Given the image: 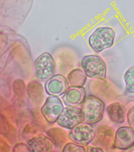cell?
I'll use <instances>...</instances> for the list:
<instances>
[{
  "label": "cell",
  "mask_w": 134,
  "mask_h": 152,
  "mask_svg": "<svg viewBox=\"0 0 134 152\" xmlns=\"http://www.w3.org/2000/svg\"><path fill=\"white\" fill-rule=\"evenodd\" d=\"M105 104L103 101L94 95H89L82 104L81 112L84 122L95 124L103 118Z\"/></svg>",
  "instance_id": "cell-1"
},
{
  "label": "cell",
  "mask_w": 134,
  "mask_h": 152,
  "mask_svg": "<svg viewBox=\"0 0 134 152\" xmlns=\"http://www.w3.org/2000/svg\"><path fill=\"white\" fill-rule=\"evenodd\" d=\"M81 67L88 77L105 81L107 80V65L102 57L97 55H89L83 57Z\"/></svg>",
  "instance_id": "cell-2"
},
{
  "label": "cell",
  "mask_w": 134,
  "mask_h": 152,
  "mask_svg": "<svg viewBox=\"0 0 134 152\" xmlns=\"http://www.w3.org/2000/svg\"><path fill=\"white\" fill-rule=\"evenodd\" d=\"M115 31L110 27H99L89 37V46L96 52H102L112 47L115 39Z\"/></svg>",
  "instance_id": "cell-3"
},
{
  "label": "cell",
  "mask_w": 134,
  "mask_h": 152,
  "mask_svg": "<svg viewBox=\"0 0 134 152\" xmlns=\"http://www.w3.org/2000/svg\"><path fill=\"white\" fill-rule=\"evenodd\" d=\"M69 140L78 145L86 146L94 140L96 129L93 124L82 122L70 129Z\"/></svg>",
  "instance_id": "cell-4"
},
{
  "label": "cell",
  "mask_w": 134,
  "mask_h": 152,
  "mask_svg": "<svg viewBox=\"0 0 134 152\" xmlns=\"http://www.w3.org/2000/svg\"><path fill=\"white\" fill-rule=\"evenodd\" d=\"M35 66L36 77L41 81L52 77L55 71V61L48 52L43 53L36 59Z\"/></svg>",
  "instance_id": "cell-5"
},
{
  "label": "cell",
  "mask_w": 134,
  "mask_h": 152,
  "mask_svg": "<svg viewBox=\"0 0 134 152\" xmlns=\"http://www.w3.org/2000/svg\"><path fill=\"white\" fill-rule=\"evenodd\" d=\"M64 109L60 99L57 96L50 95L41 107V112L48 122L53 123L57 122Z\"/></svg>",
  "instance_id": "cell-6"
},
{
  "label": "cell",
  "mask_w": 134,
  "mask_h": 152,
  "mask_svg": "<svg viewBox=\"0 0 134 152\" xmlns=\"http://www.w3.org/2000/svg\"><path fill=\"white\" fill-rule=\"evenodd\" d=\"M84 122L81 109L77 107L64 108L57 122L63 128L71 129L79 123Z\"/></svg>",
  "instance_id": "cell-7"
},
{
  "label": "cell",
  "mask_w": 134,
  "mask_h": 152,
  "mask_svg": "<svg viewBox=\"0 0 134 152\" xmlns=\"http://www.w3.org/2000/svg\"><path fill=\"white\" fill-rule=\"evenodd\" d=\"M134 145V130L131 127L123 126L117 130L114 141L115 148L128 150Z\"/></svg>",
  "instance_id": "cell-8"
},
{
  "label": "cell",
  "mask_w": 134,
  "mask_h": 152,
  "mask_svg": "<svg viewBox=\"0 0 134 152\" xmlns=\"http://www.w3.org/2000/svg\"><path fill=\"white\" fill-rule=\"evenodd\" d=\"M86 98V91L82 86H71L65 92L63 100L69 107H77L84 102Z\"/></svg>",
  "instance_id": "cell-9"
},
{
  "label": "cell",
  "mask_w": 134,
  "mask_h": 152,
  "mask_svg": "<svg viewBox=\"0 0 134 152\" xmlns=\"http://www.w3.org/2000/svg\"><path fill=\"white\" fill-rule=\"evenodd\" d=\"M68 81L62 75L52 76L47 80L45 84V89L50 95L60 96L65 94L68 89Z\"/></svg>",
  "instance_id": "cell-10"
},
{
  "label": "cell",
  "mask_w": 134,
  "mask_h": 152,
  "mask_svg": "<svg viewBox=\"0 0 134 152\" xmlns=\"http://www.w3.org/2000/svg\"><path fill=\"white\" fill-rule=\"evenodd\" d=\"M28 147L33 152H50L53 148L52 140L43 134L38 135L28 142Z\"/></svg>",
  "instance_id": "cell-11"
},
{
  "label": "cell",
  "mask_w": 134,
  "mask_h": 152,
  "mask_svg": "<svg viewBox=\"0 0 134 152\" xmlns=\"http://www.w3.org/2000/svg\"><path fill=\"white\" fill-rule=\"evenodd\" d=\"M107 112L110 120L117 124L123 123L125 120V107L120 102L110 104L107 107Z\"/></svg>",
  "instance_id": "cell-12"
},
{
  "label": "cell",
  "mask_w": 134,
  "mask_h": 152,
  "mask_svg": "<svg viewBox=\"0 0 134 152\" xmlns=\"http://www.w3.org/2000/svg\"><path fill=\"white\" fill-rule=\"evenodd\" d=\"M86 75L81 69H75L68 76V81L71 86H82L86 81Z\"/></svg>",
  "instance_id": "cell-13"
},
{
  "label": "cell",
  "mask_w": 134,
  "mask_h": 152,
  "mask_svg": "<svg viewBox=\"0 0 134 152\" xmlns=\"http://www.w3.org/2000/svg\"><path fill=\"white\" fill-rule=\"evenodd\" d=\"M124 79L126 91L129 94H134V66L126 71Z\"/></svg>",
  "instance_id": "cell-14"
},
{
  "label": "cell",
  "mask_w": 134,
  "mask_h": 152,
  "mask_svg": "<svg viewBox=\"0 0 134 152\" xmlns=\"http://www.w3.org/2000/svg\"><path fill=\"white\" fill-rule=\"evenodd\" d=\"M64 152H85L86 149L82 145H78L76 143H68L66 145L63 149Z\"/></svg>",
  "instance_id": "cell-15"
},
{
  "label": "cell",
  "mask_w": 134,
  "mask_h": 152,
  "mask_svg": "<svg viewBox=\"0 0 134 152\" xmlns=\"http://www.w3.org/2000/svg\"><path fill=\"white\" fill-rule=\"evenodd\" d=\"M127 120L130 127L134 130V105L129 110L128 113Z\"/></svg>",
  "instance_id": "cell-16"
},
{
  "label": "cell",
  "mask_w": 134,
  "mask_h": 152,
  "mask_svg": "<svg viewBox=\"0 0 134 152\" xmlns=\"http://www.w3.org/2000/svg\"><path fill=\"white\" fill-rule=\"evenodd\" d=\"M87 150L88 152H103L102 149L96 147H88Z\"/></svg>",
  "instance_id": "cell-17"
},
{
  "label": "cell",
  "mask_w": 134,
  "mask_h": 152,
  "mask_svg": "<svg viewBox=\"0 0 134 152\" xmlns=\"http://www.w3.org/2000/svg\"><path fill=\"white\" fill-rule=\"evenodd\" d=\"M129 151H131V152H134V145L133 146L132 148H131L130 149H129Z\"/></svg>",
  "instance_id": "cell-18"
}]
</instances>
